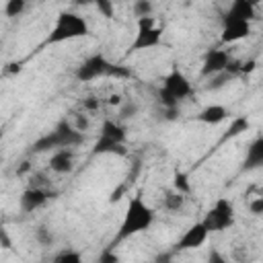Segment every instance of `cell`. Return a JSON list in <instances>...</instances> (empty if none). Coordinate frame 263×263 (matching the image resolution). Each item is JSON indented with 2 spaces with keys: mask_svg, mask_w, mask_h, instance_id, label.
<instances>
[{
  "mask_svg": "<svg viewBox=\"0 0 263 263\" xmlns=\"http://www.w3.org/2000/svg\"><path fill=\"white\" fill-rule=\"evenodd\" d=\"M156 222V210L146 203V199L142 195H134L127 199L125 203V210H123V218L119 222V228H117V234L111 242V247L119 245L121 240L125 238H132L140 232H146L150 230V226Z\"/></svg>",
  "mask_w": 263,
  "mask_h": 263,
  "instance_id": "cell-1",
  "label": "cell"
},
{
  "mask_svg": "<svg viewBox=\"0 0 263 263\" xmlns=\"http://www.w3.org/2000/svg\"><path fill=\"white\" fill-rule=\"evenodd\" d=\"M80 144H84V134L74 129L72 121L62 119L51 132H45L31 144V152H55L62 148L72 150Z\"/></svg>",
  "mask_w": 263,
  "mask_h": 263,
  "instance_id": "cell-2",
  "label": "cell"
},
{
  "mask_svg": "<svg viewBox=\"0 0 263 263\" xmlns=\"http://www.w3.org/2000/svg\"><path fill=\"white\" fill-rule=\"evenodd\" d=\"M191 92H193V86H191L189 78L177 66H173L162 76V84L158 88V103H160L162 111H177L179 103L189 99Z\"/></svg>",
  "mask_w": 263,
  "mask_h": 263,
  "instance_id": "cell-3",
  "label": "cell"
},
{
  "mask_svg": "<svg viewBox=\"0 0 263 263\" xmlns=\"http://www.w3.org/2000/svg\"><path fill=\"white\" fill-rule=\"evenodd\" d=\"M88 33H90L88 21H86L82 14L72 12V10H62V12L55 16L53 27L49 29V35H47V39H45V45L68 43V41L86 37Z\"/></svg>",
  "mask_w": 263,
  "mask_h": 263,
  "instance_id": "cell-4",
  "label": "cell"
},
{
  "mask_svg": "<svg viewBox=\"0 0 263 263\" xmlns=\"http://www.w3.org/2000/svg\"><path fill=\"white\" fill-rule=\"evenodd\" d=\"M125 140H127V129L119 119H103L101 127H99V136L92 144V154H117V156H125L127 148H125Z\"/></svg>",
  "mask_w": 263,
  "mask_h": 263,
  "instance_id": "cell-5",
  "label": "cell"
},
{
  "mask_svg": "<svg viewBox=\"0 0 263 263\" xmlns=\"http://www.w3.org/2000/svg\"><path fill=\"white\" fill-rule=\"evenodd\" d=\"M136 37L129 43V51H144V49H154L162 43L164 37V29L160 25V21L152 14V16H144V18H136Z\"/></svg>",
  "mask_w": 263,
  "mask_h": 263,
  "instance_id": "cell-6",
  "label": "cell"
},
{
  "mask_svg": "<svg viewBox=\"0 0 263 263\" xmlns=\"http://www.w3.org/2000/svg\"><path fill=\"white\" fill-rule=\"evenodd\" d=\"M201 222H203V226L208 228L210 234H212V232H224V230L232 228L234 222H236L234 203H232L230 199H226V197H218V199L210 205V210L205 212V216H203Z\"/></svg>",
  "mask_w": 263,
  "mask_h": 263,
  "instance_id": "cell-7",
  "label": "cell"
},
{
  "mask_svg": "<svg viewBox=\"0 0 263 263\" xmlns=\"http://www.w3.org/2000/svg\"><path fill=\"white\" fill-rule=\"evenodd\" d=\"M113 68H115V64L109 62L103 53H90L76 66L74 76L78 82H92L99 78H111Z\"/></svg>",
  "mask_w": 263,
  "mask_h": 263,
  "instance_id": "cell-8",
  "label": "cell"
},
{
  "mask_svg": "<svg viewBox=\"0 0 263 263\" xmlns=\"http://www.w3.org/2000/svg\"><path fill=\"white\" fill-rule=\"evenodd\" d=\"M253 31V25L249 21L242 18H234V16H226L222 18V33H220V41L224 45H234L242 39H247Z\"/></svg>",
  "mask_w": 263,
  "mask_h": 263,
  "instance_id": "cell-9",
  "label": "cell"
},
{
  "mask_svg": "<svg viewBox=\"0 0 263 263\" xmlns=\"http://www.w3.org/2000/svg\"><path fill=\"white\" fill-rule=\"evenodd\" d=\"M230 62H232V55H230L228 49H224V47L210 49L203 55V62H201V76L203 78H214L218 74H224L228 70Z\"/></svg>",
  "mask_w": 263,
  "mask_h": 263,
  "instance_id": "cell-10",
  "label": "cell"
},
{
  "mask_svg": "<svg viewBox=\"0 0 263 263\" xmlns=\"http://www.w3.org/2000/svg\"><path fill=\"white\" fill-rule=\"evenodd\" d=\"M208 236H210V232H208V228L203 226V222H201V220H199V222H193V224L179 236V240L175 242V249H173L171 253H181V251L199 249L201 245H205Z\"/></svg>",
  "mask_w": 263,
  "mask_h": 263,
  "instance_id": "cell-11",
  "label": "cell"
},
{
  "mask_svg": "<svg viewBox=\"0 0 263 263\" xmlns=\"http://www.w3.org/2000/svg\"><path fill=\"white\" fill-rule=\"evenodd\" d=\"M55 193L49 191L47 187H27L21 197H18V208L23 214H33L37 210H41Z\"/></svg>",
  "mask_w": 263,
  "mask_h": 263,
  "instance_id": "cell-12",
  "label": "cell"
},
{
  "mask_svg": "<svg viewBox=\"0 0 263 263\" xmlns=\"http://www.w3.org/2000/svg\"><path fill=\"white\" fill-rule=\"evenodd\" d=\"M49 171L55 175H68L74 171V150L62 148L51 152L49 156Z\"/></svg>",
  "mask_w": 263,
  "mask_h": 263,
  "instance_id": "cell-13",
  "label": "cell"
},
{
  "mask_svg": "<svg viewBox=\"0 0 263 263\" xmlns=\"http://www.w3.org/2000/svg\"><path fill=\"white\" fill-rule=\"evenodd\" d=\"M195 119H197L199 123H203V125H220L222 121L228 119V109H226L224 105L214 103V105L203 107V109L197 113Z\"/></svg>",
  "mask_w": 263,
  "mask_h": 263,
  "instance_id": "cell-14",
  "label": "cell"
},
{
  "mask_svg": "<svg viewBox=\"0 0 263 263\" xmlns=\"http://www.w3.org/2000/svg\"><path fill=\"white\" fill-rule=\"evenodd\" d=\"M255 14H257V6L249 0H234V2H230L228 10H226V16L242 18V21H249V23H253Z\"/></svg>",
  "mask_w": 263,
  "mask_h": 263,
  "instance_id": "cell-15",
  "label": "cell"
},
{
  "mask_svg": "<svg viewBox=\"0 0 263 263\" xmlns=\"http://www.w3.org/2000/svg\"><path fill=\"white\" fill-rule=\"evenodd\" d=\"M263 164V138L257 136L249 148H247V156H245V168L253 171V168H259Z\"/></svg>",
  "mask_w": 263,
  "mask_h": 263,
  "instance_id": "cell-16",
  "label": "cell"
},
{
  "mask_svg": "<svg viewBox=\"0 0 263 263\" xmlns=\"http://www.w3.org/2000/svg\"><path fill=\"white\" fill-rule=\"evenodd\" d=\"M173 191H177V193H181L183 197H187V195H191V191H193V187H191V181H189V175H187L185 171H175V175H173Z\"/></svg>",
  "mask_w": 263,
  "mask_h": 263,
  "instance_id": "cell-17",
  "label": "cell"
},
{
  "mask_svg": "<svg viewBox=\"0 0 263 263\" xmlns=\"http://www.w3.org/2000/svg\"><path fill=\"white\" fill-rule=\"evenodd\" d=\"M51 263H84V259H82V253L80 251H76V249H64V251H60L53 257Z\"/></svg>",
  "mask_w": 263,
  "mask_h": 263,
  "instance_id": "cell-18",
  "label": "cell"
},
{
  "mask_svg": "<svg viewBox=\"0 0 263 263\" xmlns=\"http://www.w3.org/2000/svg\"><path fill=\"white\" fill-rule=\"evenodd\" d=\"M247 129H249V119L247 117H234V119H230V125L226 129V138H236Z\"/></svg>",
  "mask_w": 263,
  "mask_h": 263,
  "instance_id": "cell-19",
  "label": "cell"
},
{
  "mask_svg": "<svg viewBox=\"0 0 263 263\" xmlns=\"http://www.w3.org/2000/svg\"><path fill=\"white\" fill-rule=\"evenodd\" d=\"M185 199H187V197H183L181 193L171 191V193L162 199V205H164V210H168V212H179V210L185 205Z\"/></svg>",
  "mask_w": 263,
  "mask_h": 263,
  "instance_id": "cell-20",
  "label": "cell"
},
{
  "mask_svg": "<svg viewBox=\"0 0 263 263\" xmlns=\"http://www.w3.org/2000/svg\"><path fill=\"white\" fill-rule=\"evenodd\" d=\"M132 12H134L136 18L152 16V12H154V4L148 2V0H136V2L132 4Z\"/></svg>",
  "mask_w": 263,
  "mask_h": 263,
  "instance_id": "cell-21",
  "label": "cell"
},
{
  "mask_svg": "<svg viewBox=\"0 0 263 263\" xmlns=\"http://www.w3.org/2000/svg\"><path fill=\"white\" fill-rule=\"evenodd\" d=\"M25 8H27V2L25 0H8L4 4V14L10 16V18H14V16H21L25 12Z\"/></svg>",
  "mask_w": 263,
  "mask_h": 263,
  "instance_id": "cell-22",
  "label": "cell"
},
{
  "mask_svg": "<svg viewBox=\"0 0 263 263\" xmlns=\"http://www.w3.org/2000/svg\"><path fill=\"white\" fill-rule=\"evenodd\" d=\"M97 263H121V257L117 255L115 247H111V245H109L107 249H103V251L99 253Z\"/></svg>",
  "mask_w": 263,
  "mask_h": 263,
  "instance_id": "cell-23",
  "label": "cell"
},
{
  "mask_svg": "<svg viewBox=\"0 0 263 263\" xmlns=\"http://www.w3.org/2000/svg\"><path fill=\"white\" fill-rule=\"evenodd\" d=\"M72 125H74V129H78L80 134H84V132H88V127H90V119H88V115H76V119L72 121Z\"/></svg>",
  "mask_w": 263,
  "mask_h": 263,
  "instance_id": "cell-24",
  "label": "cell"
},
{
  "mask_svg": "<svg viewBox=\"0 0 263 263\" xmlns=\"http://www.w3.org/2000/svg\"><path fill=\"white\" fill-rule=\"evenodd\" d=\"M35 236H37V240H39L41 245H51V242H53V236H51V232H49L47 226H39V228L35 230Z\"/></svg>",
  "mask_w": 263,
  "mask_h": 263,
  "instance_id": "cell-25",
  "label": "cell"
},
{
  "mask_svg": "<svg viewBox=\"0 0 263 263\" xmlns=\"http://www.w3.org/2000/svg\"><path fill=\"white\" fill-rule=\"evenodd\" d=\"M97 10H99L105 18H111L113 12H115V6H113L111 2H107V0H99V2H97Z\"/></svg>",
  "mask_w": 263,
  "mask_h": 263,
  "instance_id": "cell-26",
  "label": "cell"
},
{
  "mask_svg": "<svg viewBox=\"0 0 263 263\" xmlns=\"http://www.w3.org/2000/svg\"><path fill=\"white\" fill-rule=\"evenodd\" d=\"M138 113V105L136 103H125L121 109H119V119H127V117H134Z\"/></svg>",
  "mask_w": 263,
  "mask_h": 263,
  "instance_id": "cell-27",
  "label": "cell"
},
{
  "mask_svg": "<svg viewBox=\"0 0 263 263\" xmlns=\"http://www.w3.org/2000/svg\"><path fill=\"white\" fill-rule=\"evenodd\" d=\"M99 107H101V101H99L97 97H86V99H82V109H84V111L95 113V111H99Z\"/></svg>",
  "mask_w": 263,
  "mask_h": 263,
  "instance_id": "cell-28",
  "label": "cell"
},
{
  "mask_svg": "<svg viewBox=\"0 0 263 263\" xmlns=\"http://www.w3.org/2000/svg\"><path fill=\"white\" fill-rule=\"evenodd\" d=\"M205 263H230V261H228V259L224 257V253H220L218 249H210Z\"/></svg>",
  "mask_w": 263,
  "mask_h": 263,
  "instance_id": "cell-29",
  "label": "cell"
},
{
  "mask_svg": "<svg viewBox=\"0 0 263 263\" xmlns=\"http://www.w3.org/2000/svg\"><path fill=\"white\" fill-rule=\"evenodd\" d=\"M249 210H251L253 216H261V212H263V197H255L249 203Z\"/></svg>",
  "mask_w": 263,
  "mask_h": 263,
  "instance_id": "cell-30",
  "label": "cell"
},
{
  "mask_svg": "<svg viewBox=\"0 0 263 263\" xmlns=\"http://www.w3.org/2000/svg\"><path fill=\"white\" fill-rule=\"evenodd\" d=\"M10 247H12V240L8 236V230L0 226V249H10Z\"/></svg>",
  "mask_w": 263,
  "mask_h": 263,
  "instance_id": "cell-31",
  "label": "cell"
},
{
  "mask_svg": "<svg viewBox=\"0 0 263 263\" xmlns=\"http://www.w3.org/2000/svg\"><path fill=\"white\" fill-rule=\"evenodd\" d=\"M2 160H4V156H2V152H0V164H2Z\"/></svg>",
  "mask_w": 263,
  "mask_h": 263,
  "instance_id": "cell-32",
  "label": "cell"
}]
</instances>
